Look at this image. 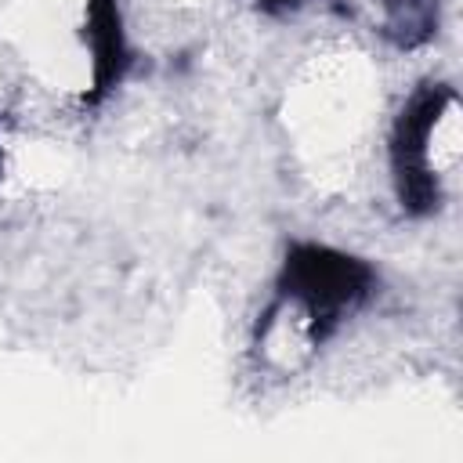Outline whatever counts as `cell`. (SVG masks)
Masks as SVG:
<instances>
[{
	"label": "cell",
	"mask_w": 463,
	"mask_h": 463,
	"mask_svg": "<svg viewBox=\"0 0 463 463\" xmlns=\"http://www.w3.org/2000/svg\"><path fill=\"white\" fill-rule=\"evenodd\" d=\"M275 289H279V304L300 307L307 322V340L311 347H318L340 329V322L351 311H358L373 297L376 271L369 260L344 253L336 246L293 242L286 250Z\"/></svg>",
	"instance_id": "cell-1"
},
{
	"label": "cell",
	"mask_w": 463,
	"mask_h": 463,
	"mask_svg": "<svg viewBox=\"0 0 463 463\" xmlns=\"http://www.w3.org/2000/svg\"><path fill=\"white\" fill-rule=\"evenodd\" d=\"M87 36H90V94L87 101H101L127 69V36L119 0H87Z\"/></svg>",
	"instance_id": "cell-3"
},
{
	"label": "cell",
	"mask_w": 463,
	"mask_h": 463,
	"mask_svg": "<svg viewBox=\"0 0 463 463\" xmlns=\"http://www.w3.org/2000/svg\"><path fill=\"white\" fill-rule=\"evenodd\" d=\"M383 4V36L394 47H420L438 29V0H380Z\"/></svg>",
	"instance_id": "cell-4"
},
{
	"label": "cell",
	"mask_w": 463,
	"mask_h": 463,
	"mask_svg": "<svg viewBox=\"0 0 463 463\" xmlns=\"http://www.w3.org/2000/svg\"><path fill=\"white\" fill-rule=\"evenodd\" d=\"M0 170H4V148H0Z\"/></svg>",
	"instance_id": "cell-6"
},
{
	"label": "cell",
	"mask_w": 463,
	"mask_h": 463,
	"mask_svg": "<svg viewBox=\"0 0 463 463\" xmlns=\"http://www.w3.org/2000/svg\"><path fill=\"white\" fill-rule=\"evenodd\" d=\"M264 11H271V14H282V11H289V7H297L300 0H257Z\"/></svg>",
	"instance_id": "cell-5"
},
{
	"label": "cell",
	"mask_w": 463,
	"mask_h": 463,
	"mask_svg": "<svg viewBox=\"0 0 463 463\" xmlns=\"http://www.w3.org/2000/svg\"><path fill=\"white\" fill-rule=\"evenodd\" d=\"M449 105H456V90L449 83L427 80L402 105L391 130V177L394 195L405 213L423 217L441 206V177L430 163V137L445 119Z\"/></svg>",
	"instance_id": "cell-2"
}]
</instances>
